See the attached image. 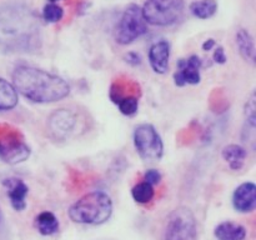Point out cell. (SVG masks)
Masks as SVG:
<instances>
[{"label":"cell","mask_w":256,"mask_h":240,"mask_svg":"<svg viewBox=\"0 0 256 240\" xmlns=\"http://www.w3.org/2000/svg\"><path fill=\"white\" fill-rule=\"evenodd\" d=\"M42 38L38 18L24 6L0 9V48L6 52H35Z\"/></svg>","instance_id":"obj_1"},{"label":"cell","mask_w":256,"mask_h":240,"mask_svg":"<svg viewBox=\"0 0 256 240\" xmlns=\"http://www.w3.org/2000/svg\"><path fill=\"white\" fill-rule=\"evenodd\" d=\"M12 76L16 92L38 104L59 102L70 94L69 84L62 78L39 68L19 65Z\"/></svg>","instance_id":"obj_2"},{"label":"cell","mask_w":256,"mask_h":240,"mask_svg":"<svg viewBox=\"0 0 256 240\" xmlns=\"http://www.w3.org/2000/svg\"><path fill=\"white\" fill-rule=\"evenodd\" d=\"M112 212V198L104 192H92L69 208V218L76 224L100 225L110 219Z\"/></svg>","instance_id":"obj_3"},{"label":"cell","mask_w":256,"mask_h":240,"mask_svg":"<svg viewBox=\"0 0 256 240\" xmlns=\"http://www.w3.org/2000/svg\"><path fill=\"white\" fill-rule=\"evenodd\" d=\"M184 0H146L142 8L145 22L155 26H170L184 14Z\"/></svg>","instance_id":"obj_4"},{"label":"cell","mask_w":256,"mask_h":240,"mask_svg":"<svg viewBox=\"0 0 256 240\" xmlns=\"http://www.w3.org/2000/svg\"><path fill=\"white\" fill-rule=\"evenodd\" d=\"M198 226L195 215L186 206H179L168 216L164 240H196Z\"/></svg>","instance_id":"obj_5"},{"label":"cell","mask_w":256,"mask_h":240,"mask_svg":"<svg viewBox=\"0 0 256 240\" xmlns=\"http://www.w3.org/2000/svg\"><path fill=\"white\" fill-rule=\"evenodd\" d=\"M82 122L84 119L82 115L74 109L60 108L50 114L46 126L52 139L62 142L75 136L78 132L84 130Z\"/></svg>","instance_id":"obj_6"},{"label":"cell","mask_w":256,"mask_h":240,"mask_svg":"<svg viewBox=\"0 0 256 240\" xmlns=\"http://www.w3.org/2000/svg\"><path fill=\"white\" fill-rule=\"evenodd\" d=\"M146 32L148 25L142 16V8L136 4H130L120 18L115 40L120 45H129Z\"/></svg>","instance_id":"obj_7"},{"label":"cell","mask_w":256,"mask_h":240,"mask_svg":"<svg viewBox=\"0 0 256 240\" xmlns=\"http://www.w3.org/2000/svg\"><path fill=\"white\" fill-rule=\"evenodd\" d=\"M30 156V148L18 129L0 124V159L9 164L25 162Z\"/></svg>","instance_id":"obj_8"},{"label":"cell","mask_w":256,"mask_h":240,"mask_svg":"<svg viewBox=\"0 0 256 240\" xmlns=\"http://www.w3.org/2000/svg\"><path fill=\"white\" fill-rule=\"evenodd\" d=\"M134 146L144 162H158L164 154V144L152 124H140L134 130Z\"/></svg>","instance_id":"obj_9"},{"label":"cell","mask_w":256,"mask_h":240,"mask_svg":"<svg viewBox=\"0 0 256 240\" xmlns=\"http://www.w3.org/2000/svg\"><path fill=\"white\" fill-rule=\"evenodd\" d=\"M202 62L198 55H192L188 59H180L178 62V72L174 74V82L178 86L184 85H196L202 80L200 68Z\"/></svg>","instance_id":"obj_10"},{"label":"cell","mask_w":256,"mask_h":240,"mask_svg":"<svg viewBox=\"0 0 256 240\" xmlns=\"http://www.w3.org/2000/svg\"><path fill=\"white\" fill-rule=\"evenodd\" d=\"M232 206L239 212H252L256 206V185L254 182H242L232 194Z\"/></svg>","instance_id":"obj_11"},{"label":"cell","mask_w":256,"mask_h":240,"mask_svg":"<svg viewBox=\"0 0 256 240\" xmlns=\"http://www.w3.org/2000/svg\"><path fill=\"white\" fill-rule=\"evenodd\" d=\"M149 62L156 74H165L169 70L170 44L166 40H160L152 45L149 49Z\"/></svg>","instance_id":"obj_12"},{"label":"cell","mask_w":256,"mask_h":240,"mask_svg":"<svg viewBox=\"0 0 256 240\" xmlns=\"http://www.w3.org/2000/svg\"><path fill=\"white\" fill-rule=\"evenodd\" d=\"M4 186L8 190V196H9L10 204L12 209L16 212H22L26 208V196L29 192V188L22 182V179L16 178H9L2 182Z\"/></svg>","instance_id":"obj_13"},{"label":"cell","mask_w":256,"mask_h":240,"mask_svg":"<svg viewBox=\"0 0 256 240\" xmlns=\"http://www.w3.org/2000/svg\"><path fill=\"white\" fill-rule=\"evenodd\" d=\"M214 235L218 240H245L246 229L234 222H222L215 228Z\"/></svg>","instance_id":"obj_14"},{"label":"cell","mask_w":256,"mask_h":240,"mask_svg":"<svg viewBox=\"0 0 256 240\" xmlns=\"http://www.w3.org/2000/svg\"><path fill=\"white\" fill-rule=\"evenodd\" d=\"M235 42L242 59L250 64H255V42L252 34L246 29H239L235 36Z\"/></svg>","instance_id":"obj_15"},{"label":"cell","mask_w":256,"mask_h":240,"mask_svg":"<svg viewBox=\"0 0 256 240\" xmlns=\"http://www.w3.org/2000/svg\"><path fill=\"white\" fill-rule=\"evenodd\" d=\"M222 156L229 164L232 170H240L244 166L248 152L245 148L238 144H229L222 149Z\"/></svg>","instance_id":"obj_16"},{"label":"cell","mask_w":256,"mask_h":240,"mask_svg":"<svg viewBox=\"0 0 256 240\" xmlns=\"http://www.w3.org/2000/svg\"><path fill=\"white\" fill-rule=\"evenodd\" d=\"M36 230L44 236H50L59 232V220L52 212H42L35 218Z\"/></svg>","instance_id":"obj_17"},{"label":"cell","mask_w":256,"mask_h":240,"mask_svg":"<svg viewBox=\"0 0 256 240\" xmlns=\"http://www.w3.org/2000/svg\"><path fill=\"white\" fill-rule=\"evenodd\" d=\"M18 104V92L14 85L0 78V110H12Z\"/></svg>","instance_id":"obj_18"},{"label":"cell","mask_w":256,"mask_h":240,"mask_svg":"<svg viewBox=\"0 0 256 240\" xmlns=\"http://www.w3.org/2000/svg\"><path fill=\"white\" fill-rule=\"evenodd\" d=\"M190 12L199 19H210L218 12L216 0H196L190 4Z\"/></svg>","instance_id":"obj_19"},{"label":"cell","mask_w":256,"mask_h":240,"mask_svg":"<svg viewBox=\"0 0 256 240\" xmlns=\"http://www.w3.org/2000/svg\"><path fill=\"white\" fill-rule=\"evenodd\" d=\"M154 194L155 192L152 185L148 184L145 182H139V184H136L132 189V199L136 202H139V204H148V202H150L152 198H154Z\"/></svg>","instance_id":"obj_20"},{"label":"cell","mask_w":256,"mask_h":240,"mask_svg":"<svg viewBox=\"0 0 256 240\" xmlns=\"http://www.w3.org/2000/svg\"><path fill=\"white\" fill-rule=\"evenodd\" d=\"M116 105L119 106V110L122 114L126 115V116H132L138 112V108H139V96H134V95H130V96H125L122 99H120L116 102Z\"/></svg>","instance_id":"obj_21"},{"label":"cell","mask_w":256,"mask_h":240,"mask_svg":"<svg viewBox=\"0 0 256 240\" xmlns=\"http://www.w3.org/2000/svg\"><path fill=\"white\" fill-rule=\"evenodd\" d=\"M62 16H64V10H62V8L54 4V2H50V4L45 5L44 9H42V18L48 22H60L62 19Z\"/></svg>","instance_id":"obj_22"},{"label":"cell","mask_w":256,"mask_h":240,"mask_svg":"<svg viewBox=\"0 0 256 240\" xmlns=\"http://www.w3.org/2000/svg\"><path fill=\"white\" fill-rule=\"evenodd\" d=\"M255 92H252L250 99L245 104V118H246V124L250 128H255L256 125V104H255Z\"/></svg>","instance_id":"obj_23"},{"label":"cell","mask_w":256,"mask_h":240,"mask_svg":"<svg viewBox=\"0 0 256 240\" xmlns=\"http://www.w3.org/2000/svg\"><path fill=\"white\" fill-rule=\"evenodd\" d=\"M162 180V174L159 172V170L156 169H150L145 172L144 175V182H148L150 185H158Z\"/></svg>","instance_id":"obj_24"},{"label":"cell","mask_w":256,"mask_h":240,"mask_svg":"<svg viewBox=\"0 0 256 240\" xmlns=\"http://www.w3.org/2000/svg\"><path fill=\"white\" fill-rule=\"evenodd\" d=\"M125 59H126V62H129L130 65H132V66H136V65L142 64V58H140V55L138 54V52H128Z\"/></svg>","instance_id":"obj_25"},{"label":"cell","mask_w":256,"mask_h":240,"mask_svg":"<svg viewBox=\"0 0 256 240\" xmlns=\"http://www.w3.org/2000/svg\"><path fill=\"white\" fill-rule=\"evenodd\" d=\"M214 60L218 64H225L226 62V55H225L222 46H218L216 50L214 52Z\"/></svg>","instance_id":"obj_26"},{"label":"cell","mask_w":256,"mask_h":240,"mask_svg":"<svg viewBox=\"0 0 256 240\" xmlns=\"http://www.w3.org/2000/svg\"><path fill=\"white\" fill-rule=\"evenodd\" d=\"M215 45H216V42H215L214 39H208L205 40L204 44H202V50H205V52H210V50L214 49Z\"/></svg>","instance_id":"obj_27"},{"label":"cell","mask_w":256,"mask_h":240,"mask_svg":"<svg viewBox=\"0 0 256 240\" xmlns=\"http://www.w3.org/2000/svg\"><path fill=\"white\" fill-rule=\"evenodd\" d=\"M2 210H0V226H2Z\"/></svg>","instance_id":"obj_28"},{"label":"cell","mask_w":256,"mask_h":240,"mask_svg":"<svg viewBox=\"0 0 256 240\" xmlns=\"http://www.w3.org/2000/svg\"><path fill=\"white\" fill-rule=\"evenodd\" d=\"M50 2H56V0H50Z\"/></svg>","instance_id":"obj_29"}]
</instances>
